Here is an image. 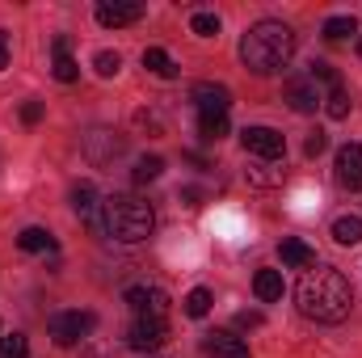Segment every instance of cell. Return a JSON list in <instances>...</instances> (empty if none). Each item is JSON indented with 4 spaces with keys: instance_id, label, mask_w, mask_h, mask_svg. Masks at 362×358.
<instances>
[{
    "instance_id": "cell-19",
    "label": "cell",
    "mask_w": 362,
    "mask_h": 358,
    "mask_svg": "<svg viewBox=\"0 0 362 358\" xmlns=\"http://www.w3.org/2000/svg\"><path fill=\"white\" fill-rule=\"evenodd\" d=\"M354 34H358V21H354L350 13L325 21V38H329V42H341V38H354Z\"/></svg>"
},
{
    "instance_id": "cell-29",
    "label": "cell",
    "mask_w": 362,
    "mask_h": 358,
    "mask_svg": "<svg viewBox=\"0 0 362 358\" xmlns=\"http://www.w3.org/2000/svg\"><path fill=\"white\" fill-rule=\"evenodd\" d=\"M21 122H25V127H38V122H42V101H25V105H21Z\"/></svg>"
},
{
    "instance_id": "cell-13",
    "label": "cell",
    "mask_w": 362,
    "mask_h": 358,
    "mask_svg": "<svg viewBox=\"0 0 362 358\" xmlns=\"http://www.w3.org/2000/svg\"><path fill=\"white\" fill-rule=\"evenodd\" d=\"M202 350H206L211 358H249L245 337H236V333H206Z\"/></svg>"
},
{
    "instance_id": "cell-3",
    "label": "cell",
    "mask_w": 362,
    "mask_h": 358,
    "mask_svg": "<svg viewBox=\"0 0 362 358\" xmlns=\"http://www.w3.org/2000/svg\"><path fill=\"white\" fill-rule=\"evenodd\" d=\"M101 228H105L114 241H122V245H139V241L152 236L156 211H152V202H144V198H135V194H114V198H105V207H101Z\"/></svg>"
},
{
    "instance_id": "cell-20",
    "label": "cell",
    "mask_w": 362,
    "mask_h": 358,
    "mask_svg": "<svg viewBox=\"0 0 362 358\" xmlns=\"http://www.w3.org/2000/svg\"><path fill=\"white\" fill-rule=\"evenodd\" d=\"M17 245H21L25 253H47V249H55V241H51L47 228H25V232L17 236Z\"/></svg>"
},
{
    "instance_id": "cell-7",
    "label": "cell",
    "mask_w": 362,
    "mask_h": 358,
    "mask_svg": "<svg viewBox=\"0 0 362 358\" xmlns=\"http://www.w3.org/2000/svg\"><path fill=\"white\" fill-rule=\"evenodd\" d=\"M240 144H245V152H253V156H262V161H278V156L286 152V139H282L274 127H245V131H240Z\"/></svg>"
},
{
    "instance_id": "cell-15",
    "label": "cell",
    "mask_w": 362,
    "mask_h": 358,
    "mask_svg": "<svg viewBox=\"0 0 362 358\" xmlns=\"http://www.w3.org/2000/svg\"><path fill=\"white\" fill-rule=\"evenodd\" d=\"M51 51H55V81H59V85H72V81L81 76V68H76V59L68 55V51H72V42H68V38L59 34V38L51 42Z\"/></svg>"
},
{
    "instance_id": "cell-26",
    "label": "cell",
    "mask_w": 362,
    "mask_h": 358,
    "mask_svg": "<svg viewBox=\"0 0 362 358\" xmlns=\"http://www.w3.org/2000/svg\"><path fill=\"white\" fill-rule=\"evenodd\" d=\"M93 68H97V76H101V81H110V76H118V68H122V59H118V51H97V59H93Z\"/></svg>"
},
{
    "instance_id": "cell-12",
    "label": "cell",
    "mask_w": 362,
    "mask_h": 358,
    "mask_svg": "<svg viewBox=\"0 0 362 358\" xmlns=\"http://www.w3.org/2000/svg\"><path fill=\"white\" fill-rule=\"evenodd\" d=\"M337 181L346 190H362V144H346L337 152Z\"/></svg>"
},
{
    "instance_id": "cell-6",
    "label": "cell",
    "mask_w": 362,
    "mask_h": 358,
    "mask_svg": "<svg viewBox=\"0 0 362 358\" xmlns=\"http://www.w3.org/2000/svg\"><path fill=\"white\" fill-rule=\"evenodd\" d=\"M282 101H286L295 114H316V110L325 105V97H320V89H316L312 76H291V81L282 85Z\"/></svg>"
},
{
    "instance_id": "cell-9",
    "label": "cell",
    "mask_w": 362,
    "mask_h": 358,
    "mask_svg": "<svg viewBox=\"0 0 362 358\" xmlns=\"http://www.w3.org/2000/svg\"><path fill=\"white\" fill-rule=\"evenodd\" d=\"M165 337H169V325H165V321H135V325L127 329V346H131V350H139V354L160 350V346H165Z\"/></svg>"
},
{
    "instance_id": "cell-27",
    "label": "cell",
    "mask_w": 362,
    "mask_h": 358,
    "mask_svg": "<svg viewBox=\"0 0 362 358\" xmlns=\"http://www.w3.org/2000/svg\"><path fill=\"white\" fill-rule=\"evenodd\" d=\"M25 354H30V342H25L21 333L0 337V358H25Z\"/></svg>"
},
{
    "instance_id": "cell-17",
    "label": "cell",
    "mask_w": 362,
    "mask_h": 358,
    "mask_svg": "<svg viewBox=\"0 0 362 358\" xmlns=\"http://www.w3.org/2000/svg\"><path fill=\"white\" fill-rule=\"evenodd\" d=\"M144 68H148L152 76H160V81H173V76H177V64H173V55H169L165 47H148V51H144Z\"/></svg>"
},
{
    "instance_id": "cell-11",
    "label": "cell",
    "mask_w": 362,
    "mask_h": 358,
    "mask_svg": "<svg viewBox=\"0 0 362 358\" xmlns=\"http://www.w3.org/2000/svg\"><path fill=\"white\" fill-rule=\"evenodd\" d=\"M101 198H97V190H93L89 181H81V185H72V211L89 224V228H101Z\"/></svg>"
},
{
    "instance_id": "cell-8",
    "label": "cell",
    "mask_w": 362,
    "mask_h": 358,
    "mask_svg": "<svg viewBox=\"0 0 362 358\" xmlns=\"http://www.w3.org/2000/svg\"><path fill=\"white\" fill-rule=\"evenodd\" d=\"M144 17V4L139 0H101L97 4V21L105 30H122V25H135Z\"/></svg>"
},
{
    "instance_id": "cell-1",
    "label": "cell",
    "mask_w": 362,
    "mask_h": 358,
    "mask_svg": "<svg viewBox=\"0 0 362 358\" xmlns=\"http://www.w3.org/2000/svg\"><path fill=\"white\" fill-rule=\"evenodd\" d=\"M299 312L308 321H320V325H341L354 308V287L341 270L333 266H312L303 278H299Z\"/></svg>"
},
{
    "instance_id": "cell-16",
    "label": "cell",
    "mask_w": 362,
    "mask_h": 358,
    "mask_svg": "<svg viewBox=\"0 0 362 358\" xmlns=\"http://www.w3.org/2000/svg\"><path fill=\"white\" fill-rule=\"evenodd\" d=\"M253 291H257V299H262V304H274V299H282L286 282H282V274H278V270H257V274H253Z\"/></svg>"
},
{
    "instance_id": "cell-25",
    "label": "cell",
    "mask_w": 362,
    "mask_h": 358,
    "mask_svg": "<svg viewBox=\"0 0 362 358\" xmlns=\"http://www.w3.org/2000/svg\"><path fill=\"white\" fill-rule=\"evenodd\" d=\"M206 312H211V291H206V287H194V291L185 295V316L202 321Z\"/></svg>"
},
{
    "instance_id": "cell-28",
    "label": "cell",
    "mask_w": 362,
    "mask_h": 358,
    "mask_svg": "<svg viewBox=\"0 0 362 358\" xmlns=\"http://www.w3.org/2000/svg\"><path fill=\"white\" fill-rule=\"evenodd\" d=\"M266 169H270V165L249 169V181H253V185H278V181H282V169H278V173H266Z\"/></svg>"
},
{
    "instance_id": "cell-22",
    "label": "cell",
    "mask_w": 362,
    "mask_h": 358,
    "mask_svg": "<svg viewBox=\"0 0 362 358\" xmlns=\"http://www.w3.org/2000/svg\"><path fill=\"white\" fill-rule=\"evenodd\" d=\"M189 30H194L198 38H215V34H219V13H211V8H198V13L189 17Z\"/></svg>"
},
{
    "instance_id": "cell-32",
    "label": "cell",
    "mask_w": 362,
    "mask_h": 358,
    "mask_svg": "<svg viewBox=\"0 0 362 358\" xmlns=\"http://www.w3.org/2000/svg\"><path fill=\"white\" fill-rule=\"evenodd\" d=\"M4 68H8V34L0 30V72H4Z\"/></svg>"
},
{
    "instance_id": "cell-4",
    "label": "cell",
    "mask_w": 362,
    "mask_h": 358,
    "mask_svg": "<svg viewBox=\"0 0 362 358\" xmlns=\"http://www.w3.org/2000/svg\"><path fill=\"white\" fill-rule=\"evenodd\" d=\"M127 308L135 312V321H165V312H169V295L160 291V287H148V282H135V287H127Z\"/></svg>"
},
{
    "instance_id": "cell-33",
    "label": "cell",
    "mask_w": 362,
    "mask_h": 358,
    "mask_svg": "<svg viewBox=\"0 0 362 358\" xmlns=\"http://www.w3.org/2000/svg\"><path fill=\"white\" fill-rule=\"evenodd\" d=\"M358 55H362V38H358Z\"/></svg>"
},
{
    "instance_id": "cell-5",
    "label": "cell",
    "mask_w": 362,
    "mask_h": 358,
    "mask_svg": "<svg viewBox=\"0 0 362 358\" xmlns=\"http://www.w3.org/2000/svg\"><path fill=\"white\" fill-rule=\"evenodd\" d=\"M93 325H97L93 312H55V316L47 321V333H51L55 346H76Z\"/></svg>"
},
{
    "instance_id": "cell-31",
    "label": "cell",
    "mask_w": 362,
    "mask_h": 358,
    "mask_svg": "<svg viewBox=\"0 0 362 358\" xmlns=\"http://www.w3.org/2000/svg\"><path fill=\"white\" fill-rule=\"evenodd\" d=\"M236 329H262V312H236Z\"/></svg>"
},
{
    "instance_id": "cell-18",
    "label": "cell",
    "mask_w": 362,
    "mask_h": 358,
    "mask_svg": "<svg viewBox=\"0 0 362 358\" xmlns=\"http://www.w3.org/2000/svg\"><path fill=\"white\" fill-rule=\"evenodd\" d=\"M333 241L346 245V249H350V245H362V219L358 215H337V219H333Z\"/></svg>"
},
{
    "instance_id": "cell-14",
    "label": "cell",
    "mask_w": 362,
    "mask_h": 358,
    "mask_svg": "<svg viewBox=\"0 0 362 358\" xmlns=\"http://www.w3.org/2000/svg\"><path fill=\"white\" fill-rule=\"evenodd\" d=\"M278 258H282V266H295V270H312L316 266V249L303 245L299 236H286V241L278 245Z\"/></svg>"
},
{
    "instance_id": "cell-2",
    "label": "cell",
    "mask_w": 362,
    "mask_h": 358,
    "mask_svg": "<svg viewBox=\"0 0 362 358\" xmlns=\"http://www.w3.org/2000/svg\"><path fill=\"white\" fill-rule=\"evenodd\" d=\"M295 47H299L295 30L266 17V21H257V25L245 30V38H240V59H245V68H249L253 76H274V72H282V68L291 64Z\"/></svg>"
},
{
    "instance_id": "cell-21",
    "label": "cell",
    "mask_w": 362,
    "mask_h": 358,
    "mask_svg": "<svg viewBox=\"0 0 362 358\" xmlns=\"http://www.w3.org/2000/svg\"><path fill=\"white\" fill-rule=\"evenodd\" d=\"M325 114H329L333 122H341V118H350V93H346V85H337V89H329V97H325Z\"/></svg>"
},
{
    "instance_id": "cell-23",
    "label": "cell",
    "mask_w": 362,
    "mask_h": 358,
    "mask_svg": "<svg viewBox=\"0 0 362 358\" xmlns=\"http://www.w3.org/2000/svg\"><path fill=\"white\" fill-rule=\"evenodd\" d=\"M198 135L206 144H219L228 135V114H211V118H198Z\"/></svg>"
},
{
    "instance_id": "cell-30",
    "label": "cell",
    "mask_w": 362,
    "mask_h": 358,
    "mask_svg": "<svg viewBox=\"0 0 362 358\" xmlns=\"http://www.w3.org/2000/svg\"><path fill=\"white\" fill-rule=\"evenodd\" d=\"M325 148H329V135H325V131H312V135H308V144H303V152H308V156H320Z\"/></svg>"
},
{
    "instance_id": "cell-10",
    "label": "cell",
    "mask_w": 362,
    "mask_h": 358,
    "mask_svg": "<svg viewBox=\"0 0 362 358\" xmlns=\"http://www.w3.org/2000/svg\"><path fill=\"white\" fill-rule=\"evenodd\" d=\"M189 101L198 105V118H211V114H228L232 93H228V85H211V81H202V85H194Z\"/></svg>"
},
{
    "instance_id": "cell-24",
    "label": "cell",
    "mask_w": 362,
    "mask_h": 358,
    "mask_svg": "<svg viewBox=\"0 0 362 358\" xmlns=\"http://www.w3.org/2000/svg\"><path fill=\"white\" fill-rule=\"evenodd\" d=\"M160 169H165V161H160V156H139L131 178H135V185H148V181L160 178Z\"/></svg>"
}]
</instances>
